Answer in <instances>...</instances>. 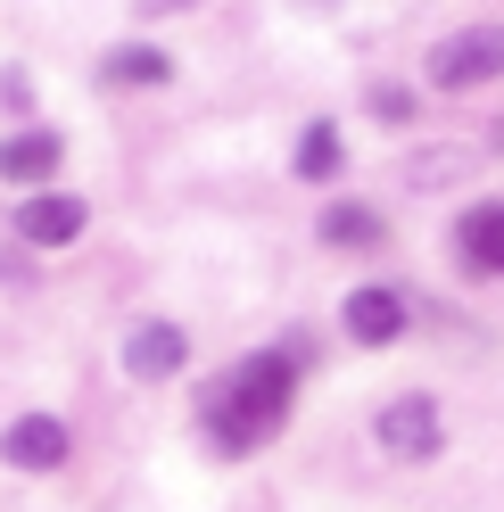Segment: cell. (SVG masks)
Wrapping results in <instances>:
<instances>
[{
  "label": "cell",
  "mask_w": 504,
  "mask_h": 512,
  "mask_svg": "<svg viewBox=\"0 0 504 512\" xmlns=\"http://www.w3.org/2000/svg\"><path fill=\"white\" fill-rule=\"evenodd\" d=\"M455 248H463V265H480V273H504V199L471 207V215L455 223Z\"/></svg>",
  "instance_id": "obj_10"
},
{
  "label": "cell",
  "mask_w": 504,
  "mask_h": 512,
  "mask_svg": "<svg viewBox=\"0 0 504 512\" xmlns=\"http://www.w3.org/2000/svg\"><path fill=\"white\" fill-rule=\"evenodd\" d=\"M166 75H174V58L149 50V42H116V50L100 58V83H116V91H157Z\"/></svg>",
  "instance_id": "obj_9"
},
{
  "label": "cell",
  "mask_w": 504,
  "mask_h": 512,
  "mask_svg": "<svg viewBox=\"0 0 504 512\" xmlns=\"http://www.w3.org/2000/svg\"><path fill=\"white\" fill-rule=\"evenodd\" d=\"M323 240L331 248H372V240H381V215H372V207H331L323 215Z\"/></svg>",
  "instance_id": "obj_12"
},
{
  "label": "cell",
  "mask_w": 504,
  "mask_h": 512,
  "mask_svg": "<svg viewBox=\"0 0 504 512\" xmlns=\"http://www.w3.org/2000/svg\"><path fill=\"white\" fill-rule=\"evenodd\" d=\"M0 463H17V471H58V463H67V422H50V413H17V422L0 430Z\"/></svg>",
  "instance_id": "obj_6"
},
{
  "label": "cell",
  "mask_w": 504,
  "mask_h": 512,
  "mask_svg": "<svg viewBox=\"0 0 504 512\" xmlns=\"http://www.w3.org/2000/svg\"><path fill=\"white\" fill-rule=\"evenodd\" d=\"M290 166H298V182H331L339 166H348V149H339V124H306Z\"/></svg>",
  "instance_id": "obj_11"
},
{
  "label": "cell",
  "mask_w": 504,
  "mask_h": 512,
  "mask_svg": "<svg viewBox=\"0 0 504 512\" xmlns=\"http://www.w3.org/2000/svg\"><path fill=\"white\" fill-rule=\"evenodd\" d=\"M372 438H381V455H397V463H438V446H447L438 397H389L372 413Z\"/></svg>",
  "instance_id": "obj_3"
},
{
  "label": "cell",
  "mask_w": 504,
  "mask_h": 512,
  "mask_svg": "<svg viewBox=\"0 0 504 512\" xmlns=\"http://www.w3.org/2000/svg\"><path fill=\"white\" fill-rule=\"evenodd\" d=\"M174 9H182V0H174Z\"/></svg>",
  "instance_id": "obj_15"
},
{
  "label": "cell",
  "mask_w": 504,
  "mask_h": 512,
  "mask_svg": "<svg viewBox=\"0 0 504 512\" xmlns=\"http://www.w3.org/2000/svg\"><path fill=\"white\" fill-rule=\"evenodd\" d=\"M290 397H298V356L273 347V356H248L207 389V438L224 455H257V446L290 422Z\"/></svg>",
  "instance_id": "obj_1"
},
{
  "label": "cell",
  "mask_w": 504,
  "mask_h": 512,
  "mask_svg": "<svg viewBox=\"0 0 504 512\" xmlns=\"http://www.w3.org/2000/svg\"><path fill=\"white\" fill-rule=\"evenodd\" d=\"M372 116H381V124H405V116H414V91H372Z\"/></svg>",
  "instance_id": "obj_13"
},
{
  "label": "cell",
  "mask_w": 504,
  "mask_h": 512,
  "mask_svg": "<svg viewBox=\"0 0 504 512\" xmlns=\"http://www.w3.org/2000/svg\"><path fill=\"white\" fill-rule=\"evenodd\" d=\"M83 223H91V207L75 190H34V199L17 207V240L25 248H67V240H83Z\"/></svg>",
  "instance_id": "obj_5"
},
{
  "label": "cell",
  "mask_w": 504,
  "mask_h": 512,
  "mask_svg": "<svg viewBox=\"0 0 504 512\" xmlns=\"http://www.w3.org/2000/svg\"><path fill=\"white\" fill-rule=\"evenodd\" d=\"M496 149H504V124H496Z\"/></svg>",
  "instance_id": "obj_14"
},
{
  "label": "cell",
  "mask_w": 504,
  "mask_h": 512,
  "mask_svg": "<svg viewBox=\"0 0 504 512\" xmlns=\"http://www.w3.org/2000/svg\"><path fill=\"white\" fill-rule=\"evenodd\" d=\"M182 364H191V339H182L174 323H133L124 331V372L133 380H174Z\"/></svg>",
  "instance_id": "obj_7"
},
{
  "label": "cell",
  "mask_w": 504,
  "mask_h": 512,
  "mask_svg": "<svg viewBox=\"0 0 504 512\" xmlns=\"http://www.w3.org/2000/svg\"><path fill=\"white\" fill-rule=\"evenodd\" d=\"M58 157H67V141L42 133V124H25V133L0 141V182H50V174H58Z\"/></svg>",
  "instance_id": "obj_8"
},
{
  "label": "cell",
  "mask_w": 504,
  "mask_h": 512,
  "mask_svg": "<svg viewBox=\"0 0 504 512\" xmlns=\"http://www.w3.org/2000/svg\"><path fill=\"white\" fill-rule=\"evenodd\" d=\"M504 75V25H463L430 50V91H471Z\"/></svg>",
  "instance_id": "obj_2"
},
{
  "label": "cell",
  "mask_w": 504,
  "mask_h": 512,
  "mask_svg": "<svg viewBox=\"0 0 504 512\" xmlns=\"http://www.w3.org/2000/svg\"><path fill=\"white\" fill-rule=\"evenodd\" d=\"M405 323H414V306H405L389 281H364V290H348V306H339V331L356 347H389V339H405Z\"/></svg>",
  "instance_id": "obj_4"
}]
</instances>
